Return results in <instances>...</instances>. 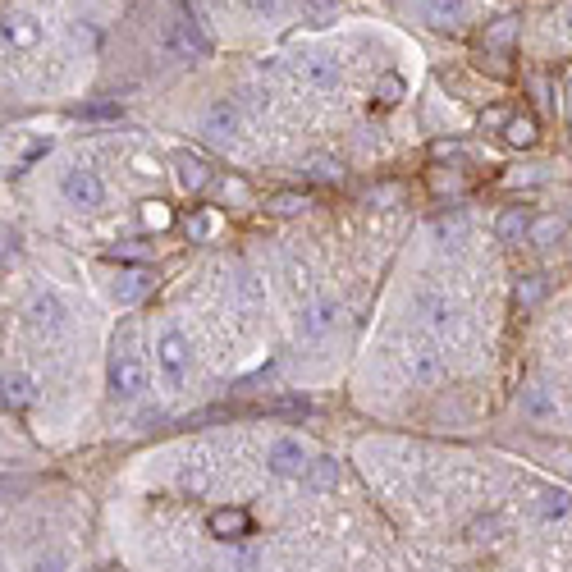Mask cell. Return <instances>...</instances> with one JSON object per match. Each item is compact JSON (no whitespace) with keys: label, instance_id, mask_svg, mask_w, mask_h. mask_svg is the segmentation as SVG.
I'll return each mask as SVG.
<instances>
[{"label":"cell","instance_id":"cell-1","mask_svg":"<svg viewBox=\"0 0 572 572\" xmlns=\"http://www.w3.org/2000/svg\"><path fill=\"white\" fill-rule=\"evenodd\" d=\"M152 353H156V371H161V380L174 389V394L193 385V339H188L174 321H165L161 330H156Z\"/></svg>","mask_w":572,"mask_h":572},{"label":"cell","instance_id":"cell-2","mask_svg":"<svg viewBox=\"0 0 572 572\" xmlns=\"http://www.w3.org/2000/svg\"><path fill=\"white\" fill-rule=\"evenodd\" d=\"M60 197H65L74 211H97L106 202V184H101L97 170H87V165H69L60 174Z\"/></svg>","mask_w":572,"mask_h":572},{"label":"cell","instance_id":"cell-3","mask_svg":"<svg viewBox=\"0 0 572 572\" xmlns=\"http://www.w3.org/2000/svg\"><path fill=\"white\" fill-rule=\"evenodd\" d=\"M110 385H115L119 399H142V389H147V367H142L138 348H133V335L110 357Z\"/></svg>","mask_w":572,"mask_h":572},{"label":"cell","instance_id":"cell-4","mask_svg":"<svg viewBox=\"0 0 572 572\" xmlns=\"http://www.w3.org/2000/svg\"><path fill=\"white\" fill-rule=\"evenodd\" d=\"M316 458L307 454V444L298 440V435H275V440L266 444V467L270 476H284V481H293V476H307V467H312Z\"/></svg>","mask_w":572,"mask_h":572},{"label":"cell","instance_id":"cell-5","mask_svg":"<svg viewBox=\"0 0 572 572\" xmlns=\"http://www.w3.org/2000/svg\"><path fill=\"white\" fill-rule=\"evenodd\" d=\"M28 325H33L42 339H55V335H65V325H69V303L60 298L55 289H42L28 298Z\"/></svg>","mask_w":572,"mask_h":572},{"label":"cell","instance_id":"cell-6","mask_svg":"<svg viewBox=\"0 0 572 572\" xmlns=\"http://www.w3.org/2000/svg\"><path fill=\"white\" fill-rule=\"evenodd\" d=\"M339 316H344L339 298H312V303L298 312V339H303V344H321L339 325Z\"/></svg>","mask_w":572,"mask_h":572},{"label":"cell","instance_id":"cell-7","mask_svg":"<svg viewBox=\"0 0 572 572\" xmlns=\"http://www.w3.org/2000/svg\"><path fill=\"white\" fill-rule=\"evenodd\" d=\"M412 307H417L421 321L431 325V330H440V335H449L458 325V307L449 303V293H440V289H421L417 298H412Z\"/></svg>","mask_w":572,"mask_h":572},{"label":"cell","instance_id":"cell-8","mask_svg":"<svg viewBox=\"0 0 572 572\" xmlns=\"http://www.w3.org/2000/svg\"><path fill=\"white\" fill-rule=\"evenodd\" d=\"M206 531H211L216 540H225V545H243V540L252 536V513L248 508H238V504L216 508V513L206 518Z\"/></svg>","mask_w":572,"mask_h":572},{"label":"cell","instance_id":"cell-9","mask_svg":"<svg viewBox=\"0 0 572 572\" xmlns=\"http://www.w3.org/2000/svg\"><path fill=\"white\" fill-rule=\"evenodd\" d=\"M421 19L431 23L435 33H463L472 10H467V0H421Z\"/></svg>","mask_w":572,"mask_h":572},{"label":"cell","instance_id":"cell-10","mask_svg":"<svg viewBox=\"0 0 572 572\" xmlns=\"http://www.w3.org/2000/svg\"><path fill=\"white\" fill-rule=\"evenodd\" d=\"M238 129H243V115H238L234 101H216V106L202 115V133L216 142H234Z\"/></svg>","mask_w":572,"mask_h":572},{"label":"cell","instance_id":"cell-11","mask_svg":"<svg viewBox=\"0 0 572 572\" xmlns=\"http://www.w3.org/2000/svg\"><path fill=\"white\" fill-rule=\"evenodd\" d=\"M174 179H179L184 193H206L211 188V161L197 152H179L174 156Z\"/></svg>","mask_w":572,"mask_h":572},{"label":"cell","instance_id":"cell-12","mask_svg":"<svg viewBox=\"0 0 572 572\" xmlns=\"http://www.w3.org/2000/svg\"><path fill=\"white\" fill-rule=\"evenodd\" d=\"M37 394H42V380L28 367L5 371V403H10V408H28V403H37Z\"/></svg>","mask_w":572,"mask_h":572},{"label":"cell","instance_id":"cell-13","mask_svg":"<svg viewBox=\"0 0 572 572\" xmlns=\"http://www.w3.org/2000/svg\"><path fill=\"white\" fill-rule=\"evenodd\" d=\"M531 225H536V220H531L527 206H504L495 216V238L499 243H522V238L531 234Z\"/></svg>","mask_w":572,"mask_h":572},{"label":"cell","instance_id":"cell-14","mask_svg":"<svg viewBox=\"0 0 572 572\" xmlns=\"http://www.w3.org/2000/svg\"><path fill=\"white\" fill-rule=\"evenodd\" d=\"M293 74L303 78V83H312V87H335L339 83V69L330 65V60H316V55L298 60V65H293Z\"/></svg>","mask_w":572,"mask_h":572},{"label":"cell","instance_id":"cell-15","mask_svg":"<svg viewBox=\"0 0 572 572\" xmlns=\"http://www.w3.org/2000/svg\"><path fill=\"white\" fill-rule=\"evenodd\" d=\"M536 138H540L536 115H513V119H504V142H513V147H536Z\"/></svg>","mask_w":572,"mask_h":572},{"label":"cell","instance_id":"cell-16","mask_svg":"<svg viewBox=\"0 0 572 572\" xmlns=\"http://www.w3.org/2000/svg\"><path fill=\"white\" fill-rule=\"evenodd\" d=\"M403 367H408V376L417 380V385H435V380L444 376V362L435 353H408V362H403Z\"/></svg>","mask_w":572,"mask_h":572},{"label":"cell","instance_id":"cell-17","mask_svg":"<svg viewBox=\"0 0 572 572\" xmlns=\"http://www.w3.org/2000/svg\"><path fill=\"white\" fill-rule=\"evenodd\" d=\"M142 293H147V270L142 266H124L115 280V298L119 303H138Z\"/></svg>","mask_w":572,"mask_h":572},{"label":"cell","instance_id":"cell-18","mask_svg":"<svg viewBox=\"0 0 572 572\" xmlns=\"http://www.w3.org/2000/svg\"><path fill=\"white\" fill-rule=\"evenodd\" d=\"M179 490L193 499H206V490H211V467L206 463H184L179 467Z\"/></svg>","mask_w":572,"mask_h":572},{"label":"cell","instance_id":"cell-19","mask_svg":"<svg viewBox=\"0 0 572 572\" xmlns=\"http://www.w3.org/2000/svg\"><path fill=\"white\" fill-rule=\"evenodd\" d=\"M303 174L312 184H335V179H344V165L335 156H303Z\"/></svg>","mask_w":572,"mask_h":572},{"label":"cell","instance_id":"cell-20","mask_svg":"<svg viewBox=\"0 0 572 572\" xmlns=\"http://www.w3.org/2000/svg\"><path fill=\"white\" fill-rule=\"evenodd\" d=\"M403 97H408V83H403L399 74H380L376 87H371V101H376V106H399Z\"/></svg>","mask_w":572,"mask_h":572},{"label":"cell","instance_id":"cell-21","mask_svg":"<svg viewBox=\"0 0 572 572\" xmlns=\"http://www.w3.org/2000/svg\"><path fill=\"white\" fill-rule=\"evenodd\" d=\"M545 522H559L572 513V495L568 490H540V508H536Z\"/></svg>","mask_w":572,"mask_h":572},{"label":"cell","instance_id":"cell-22","mask_svg":"<svg viewBox=\"0 0 572 572\" xmlns=\"http://www.w3.org/2000/svg\"><path fill=\"white\" fill-rule=\"evenodd\" d=\"M266 211H270V216H298V211H307V193L280 188V193H270V197H266Z\"/></svg>","mask_w":572,"mask_h":572},{"label":"cell","instance_id":"cell-23","mask_svg":"<svg viewBox=\"0 0 572 572\" xmlns=\"http://www.w3.org/2000/svg\"><path fill=\"white\" fill-rule=\"evenodd\" d=\"M522 412H527L531 421H554L559 417V408H554V399L545 394V389H527V394H522Z\"/></svg>","mask_w":572,"mask_h":572},{"label":"cell","instance_id":"cell-24","mask_svg":"<svg viewBox=\"0 0 572 572\" xmlns=\"http://www.w3.org/2000/svg\"><path fill=\"white\" fill-rule=\"evenodd\" d=\"M307 486L312 490H335L339 486V463L335 458H316V463L307 467Z\"/></svg>","mask_w":572,"mask_h":572},{"label":"cell","instance_id":"cell-25","mask_svg":"<svg viewBox=\"0 0 572 572\" xmlns=\"http://www.w3.org/2000/svg\"><path fill=\"white\" fill-rule=\"evenodd\" d=\"M513 37H518V19H513V14H504V19H495L486 28V46H490V51H504V46H513Z\"/></svg>","mask_w":572,"mask_h":572},{"label":"cell","instance_id":"cell-26","mask_svg":"<svg viewBox=\"0 0 572 572\" xmlns=\"http://www.w3.org/2000/svg\"><path fill=\"white\" fill-rule=\"evenodd\" d=\"M138 211H142V229H156V234H161V229L174 225V211L165 202H142Z\"/></svg>","mask_w":572,"mask_h":572},{"label":"cell","instance_id":"cell-27","mask_svg":"<svg viewBox=\"0 0 572 572\" xmlns=\"http://www.w3.org/2000/svg\"><path fill=\"white\" fill-rule=\"evenodd\" d=\"M559 234H563V220L559 216H545V220H536V225H531L527 238H531V248H550Z\"/></svg>","mask_w":572,"mask_h":572},{"label":"cell","instance_id":"cell-28","mask_svg":"<svg viewBox=\"0 0 572 572\" xmlns=\"http://www.w3.org/2000/svg\"><path fill=\"white\" fill-rule=\"evenodd\" d=\"M540 298H545V280H540V275H522L518 280V307L522 312H531Z\"/></svg>","mask_w":572,"mask_h":572},{"label":"cell","instance_id":"cell-29","mask_svg":"<svg viewBox=\"0 0 572 572\" xmlns=\"http://www.w3.org/2000/svg\"><path fill=\"white\" fill-rule=\"evenodd\" d=\"M229 572H261V550L257 545H234V563H229Z\"/></svg>","mask_w":572,"mask_h":572},{"label":"cell","instance_id":"cell-30","mask_svg":"<svg viewBox=\"0 0 572 572\" xmlns=\"http://www.w3.org/2000/svg\"><path fill=\"white\" fill-rule=\"evenodd\" d=\"M211 234H216V220L206 216V211H193V216H188V238H193V243H206Z\"/></svg>","mask_w":572,"mask_h":572},{"label":"cell","instance_id":"cell-31","mask_svg":"<svg viewBox=\"0 0 572 572\" xmlns=\"http://www.w3.org/2000/svg\"><path fill=\"white\" fill-rule=\"evenodd\" d=\"M33 572H69V554L65 550H46L33 559Z\"/></svg>","mask_w":572,"mask_h":572},{"label":"cell","instance_id":"cell-32","mask_svg":"<svg viewBox=\"0 0 572 572\" xmlns=\"http://www.w3.org/2000/svg\"><path fill=\"white\" fill-rule=\"evenodd\" d=\"M499 531H504V522H499L495 513H490V518H476V522H472V531H467V536H472V540H495Z\"/></svg>","mask_w":572,"mask_h":572},{"label":"cell","instance_id":"cell-33","mask_svg":"<svg viewBox=\"0 0 572 572\" xmlns=\"http://www.w3.org/2000/svg\"><path fill=\"white\" fill-rule=\"evenodd\" d=\"M431 188L435 193H458L463 179H458V170H431Z\"/></svg>","mask_w":572,"mask_h":572},{"label":"cell","instance_id":"cell-34","mask_svg":"<svg viewBox=\"0 0 572 572\" xmlns=\"http://www.w3.org/2000/svg\"><path fill=\"white\" fill-rule=\"evenodd\" d=\"M152 257V248H142V243H119V248H110V261H147Z\"/></svg>","mask_w":572,"mask_h":572},{"label":"cell","instance_id":"cell-35","mask_svg":"<svg viewBox=\"0 0 572 572\" xmlns=\"http://www.w3.org/2000/svg\"><path fill=\"white\" fill-rule=\"evenodd\" d=\"M257 14H280V0H248Z\"/></svg>","mask_w":572,"mask_h":572}]
</instances>
